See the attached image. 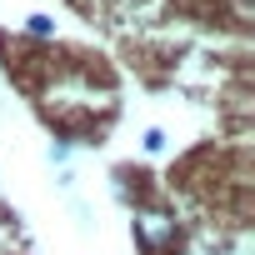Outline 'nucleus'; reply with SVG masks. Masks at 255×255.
I'll return each instance as SVG.
<instances>
[{
	"label": "nucleus",
	"mask_w": 255,
	"mask_h": 255,
	"mask_svg": "<svg viewBox=\"0 0 255 255\" xmlns=\"http://www.w3.org/2000/svg\"><path fill=\"white\" fill-rule=\"evenodd\" d=\"M135 235H140L145 245H165V240L175 235V220L160 215V210H140V215H135Z\"/></svg>",
	"instance_id": "obj_1"
}]
</instances>
